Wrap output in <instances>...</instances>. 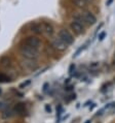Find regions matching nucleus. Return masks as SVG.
I'll return each instance as SVG.
<instances>
[{
	"mask_svg": "<svg viewBox=\"0 0 115 123\" xmlns=\"http://www.w3.org/2000/svg\"><path fill=\"white\" fill-rule=\"evenodd\" d=\"M20 53H21V55L23 57H25L26 59H29V60H35L39 56L38 49L32 48L28 45H24L20 48Z\"/></svg>",
	"mask_w": 115,
	"mask_h": 123,
	"instance_id": "1",
	"label": "nucleus"
},
{
	"mask_svg": "<svg viewBox=\"0 0 115 123\" xmlns=\"http://www.w3.org/2000/svg\"><path fill=\"white\" fill-rule=\"evenodd\" d=\"M70 27H71V29L74 31V33L77 34V35H80V34H82L84 32L83 24L78 22V21H76V20H74V21L70 24Z\"/></svg>",
	"mask_w": 115,
	"mask_h": 123,
	"instance_id": "4",
	"label": "nucleus"
},
{
	"mask_svg": "<svg viewBox=\"0 0 115 123\" xmlns=\"http://www.w3.org/2000/svg\"><path fill=\"white\" fill-rule=\"evenodd\" d=\"M80 17H81V22L85 23L87 25H94V24L97 22L96 17H94L90 12L83 11L80 13Z\"/></svg>",
	"mask_w": 115,
	"mask_h": 123,
	"instance_id": "3",
	"label": "nucleus"
},
{
	"mask_svg": "<svg viewBox=\"0 0 115 123\" xmlns=\"http://www.w3.org/2000/svg\"><path fill=\"white\" fill-rule=\"evenodd\" d=\"M52 47L55 48L56 50L61 51V52H63V51L67 50V48H68V45H67L66 43H64L63 40L61 39L59 36H58L57 38H55V39L52 40Z\"/></svg>",
	"mask_w": 115,
	"mask_h": 123,
	"instance_id": "5",
	"label": "nucleus"
},
{
	"mask_svg": "<svg viewBox=\"0 0 115 123\" xmlns=\"http://www.w3.org/2000/svg\"><path fill=\"white\" fill-rule=\"evenodd\" d=\"M105 36H106V32H102V33H101L100 35H99V40H103Z\"/></svg>",
	"mask_w": 115,
	"mask_h": 123,
	"instance_id": "12",
	"label": "nucleus"
},
{
	"mask_svg": "<svg viewBox=\"0 0 115 123\" xmlns=\"http://www.w3.org/2000/svg\"><path fill=\"white\" fill-rule=\"evenodd\" d=\"M0 93H1V89H0Z\"/></svg>",
	"mask_w": 115,
	"mask_h": 123,
	"instance_id": "14",
	"label": "nucleus"
},
{
	"mask_svg": "<svg viewBox=\"0 0 115 123\" xmlns=\"http://www.w3.org/2000/svg\"><path fill=\"white\" fill-rule=\"evenodd\" d=\"M41 30H42V32L46 33L47 35H52L53 34V27L50 25L49 23H42Z\"/></svg>",
	"mask_w": 115,
	"mask_h": 123,
	"instance_id": "7",
	"label": "nucleus"
},
{
	"mask_svg": "<svg viewBox=\"0 0 115 123\" xmlns=\"http://www.w3.org/2000/svg\"><path fill=\"white\" fill-rule=\"evenodd\" d=\"M112 1H113V0H109V1L107 2V5H110V4H111V2H112Z\"/></svg>",
	"mask_w": 115,
	"mask_h": 123,
	"instance_id": "13",
	"label": "nucleus"
},
{
	"mask_svg": "<svg viewBox=\"0 0 115 123\" xmlns=\"http://www.w3.org/2000/svg\"><path fill=\"white\" fill-rule=\"evenodd\" d=\"M89 69H92V70H96L100 67V63L99 62H92L89 65Z\"/></svg>",
	"mask_w": 115,
	"mask_h": 123,
	"instance_id": "10",
	"label": "nucleus"
},
{
	"mask_svg": "<svg viewBox=\"0 0 115 123\" xmlns=\"http://www.w3.org/2000/svg\"><path fill=\"white\" fill-rule=\"evenodd\" d=\"M24 110H25V108H24V105L23 104H19L16 107V112H23Z\"/></svg>",
	"mask_w": 115,
	"mask_h": 123,
	"instance_id": "11",
	"label": "nucleus"
},
{
	"mask_svg": "<svg viewBox=\"0 0 115 123\" xmlns=\"http://www.w3.org/2000/svg\"><path fill=\"white\" fill-rule=\"evenodd\" d=\"M74 3H75L77 6H79V7H85L87 4V2L85 0H74Z\"/></svg>",
	"mask_w": 115,
	"mask_h": 123,
	"instance_id": "8",
	"label": "nucleus"
},
{
	"mask_svg": "<svg viewBox=\"0 0 115 123\" xmlns=\"http://www.w3.org/2000/svg\"><path fill=\"white\" fill-rule=\"evenodd\" d=\"M59 37L63 40L64 43H66L68 46L72 45V43H74V37H73V35L70 33L69 30H67L65 28L61 29L60 31H59Z\"/></svg>",
	"mask_w": 115,
	"mask_h": 123,
	"instance_id": "2",
	"label": "nucleus"
},
{
	"mask_svg": "<svg viewBox=\"0 0 115 123\" xmlns=\"http://www.w3.org/2000/svg\"><path fill=\"white\" fill-rule=\"evenodd\" d=\"M25 45H28L32 48H35V49H38L41 45V42L37 36H29L27 37L25 40Z\"/></svg>",
	"mask_w": 115,
	"mask_h": 123,
	"instance_id": "6",
	"label": "nucleus"
},
{
	"mask_svg": "<svg viewBox=\"0 0 115 123\" xmlns=\"http://www.w3.org/2000/svg\"><path fill=\"white\" fill-rule=\"evenodd\" d=\"M10 80H9V78L7 76H5V74H0V83H7Z\"/></svg>",
	"mask_w": 115,
	"mask_h": 123,
	"instance_id": "9",
	"label": "nucleus"
}]
</instances>
